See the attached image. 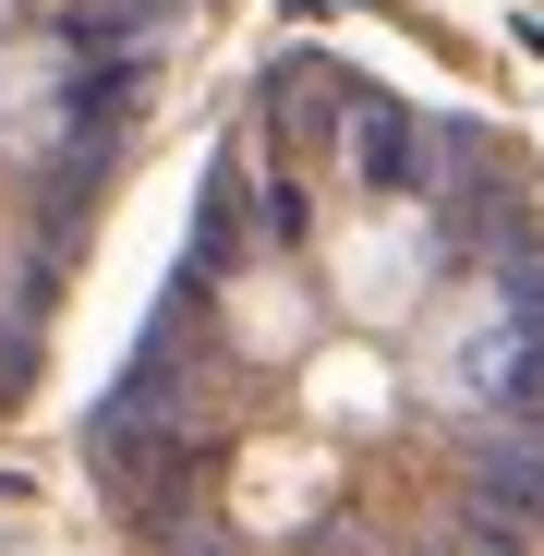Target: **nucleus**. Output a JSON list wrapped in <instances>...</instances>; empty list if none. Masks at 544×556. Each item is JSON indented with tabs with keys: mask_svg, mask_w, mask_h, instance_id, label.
I'll list each match as a JSON object with an SVG mask.
<instances>
[{
	"mask_svg": "<svg viewBox=\"0 0 544 556\" xmlns=\"http://www.w3.org/2000/svg\"><path fill=\"white\" fill-rule=\"evenodd\" d=\"M73 496L110 556H544V169L363 37L266 49Z\"/></svg>",
	"mask_w": 544,
	"mask_h": 556,
	"instance_id": "1",
	"label": "nucleus"
},
{
	"mask_svg": "<svg viewBox=\"0 0 544 556\" xmlns=\"http://www.w3.org/2000/svg\"><path fill=\"white\" fill-rule=\"evenodd\" d=\"M206 0H0V424L73 327L122 181L146 169Z\"/></svg>",
	"mask_w": 544,
	"mask_h": 556,
	"instance_id": "2",
	"label": "nucleus"
}]
</instances>
